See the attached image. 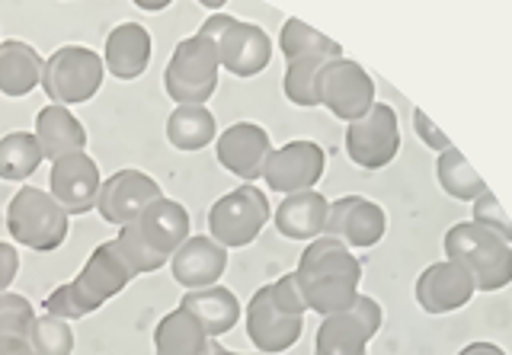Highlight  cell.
<instances>
[{
	"label": "cell",
	"instance_id": "6da1fadb",
	"mask_svg": "<svg viewBox=\"0 0 512 355\" xmlns=\"http://www.w3.org/2000/svg\"><path fill=\"white\" fill-rule=\"evenodd\" d=\"M186 240H189V212L180 202L160 196L132 224L119 228L116 244L135 276H144V272L164 269Z\"/></svg>",
	"mask_w": 512,
	"mask_h": 355
},
{
	"label": "cell",
	"instance_id": "7a4b0ae2",
	"mask_svg": "<svg viewBox=\"0 0 512 355\" xmlns=\"http://www.w3.org/2000/svg\"><path fill=\"white\" fill-rule=\"evenodd\" d=\"M138 279L132 266L125 263L116 240H103L100 247L90 253V260L80 269V276L68 285L55 288L45 298V314L61 317V320H80L103 308L109 298H116L122 288Z\"/></svg>",
	"mask_w": 512,
	"mask_h": 355
},
{
	"label": "cell",
	"instance_id": "3957f363",
	"mask_svg": "<svg viewBox=\"0 0 512 355\" xmlns=\"http://www.w3.org/2000/svg\"><path fill=\"white\" fill-rule=\"evenodd\" d=\"M68 228H71L68 212L45 189L23 186L10 199L7 231L20 247L36 253H52L68 240Z\"/></svg>",
	"mask_w": 512,
	"mask_h": 355
},
{
	"label": "cell",
	"instance_id": "277c9868",
	"mask_svg": "<svg viewBox=\"0 0 512 355\" xmlns=\"http://www.w3.org/2000/svg\"><path fill=\"white\" fill-rule=\"evenodd\" d=\"M295 276L282 279L279 285H269L256 292L250 301L247 327L250 340L263 352H282L288 349L301 333V308L304 298L295 292Z\"/></svg>",
	"mask_w": 512,
	"mask_h": 355
},
{
	"label": "cell",
	"instance_id": "5b68a950",
	"mask_svg": "<svg viewBox=\"0 0 512 355\" xmlns=\"http://www.w3.org/2000/svg\"><path fill=\"white\" fill-rule=\"evenodd\" d=\"M106 64L87 45H61L42 68V90L55 106H77L93 100L103 87Z\"/></svg>",
	"mask_w": 512,
	"mask_h": 355
},
{
	"label": "cell",
	"instance_id": "8992f818",
	"mask_svg": "<svg viewBox=\"0 0 512 355\" xmlns=\"http://www.w3.org/2000/svg\"><path fill=\"white\" fill-rule=\"evenodd\" d=\"M218 48L212 39L192 36L173 48L164 71V87L176 106H202L218 84Z\"/></svg>",
	"mask_w": 512,
	"mask_h": 355
},
{
	"label": "cell",
	"instance_id": "52a82bcc",
	"mask_svg": "<svg viewBox=\"0 0 512 355\" xmlns=\"http://www.w3.org/2000/svg\"><path fill=\"white\" fill-rule=\"evenodd\" d=\"M295 279L304 285V304H311L314 311H333L346 301V288L356 279V266L349 256L333 247L330 240L314 244L301 260V272Z\"/></svg>",
	"mask_w": 512,
	"mask_h": 355
},
{
	"label": "cell",
	"instance_id": "ba28073f",
	"mask_svg": "<svg viewBox=\"0 0 512 355\" xmlns=\"http://www.w3.org/2000/svg\"><path fill=\"white\" fill-rule=\"evenodd\" d=\"M199 36L212 39L218 48V61L237 77H253L256 71L266 68L269 61V42L256 26H247L231 16H212Z\"/></svg>",
	"mask_w": 512,
	"mask_h": 355
},
{
	"label": "cell",
	"instance_id": "9c48e42d",
	"mask_svg": "<svg viewBox=\"0 0 512 355\" xmlns=\"http://www.w3.org/2000/svg\"><path fill=\"white\" fill-rule=\"evenodd\" d=\"M266 199L263 192H256L250 186L234 189L231 196H224L215 202L212 215H208V228H212V237L224 247H244L260 234V228L266 224Z\"/></svg>",
	"mask_w": 512,
	"mask_h": 355
},
{
	"label": "cell",
	"instance_id": "30bf717a",
	"mask_svg": "<svg viewBox=\"0 0 512 355\" xmlns=\"http://www.w3.org/2000/svg\"><path fill=\"white\" fill-rule=\"evenodd\" d=\"M157 199H160V186L154 176L141 170H119L103 180L100 196H96V212H100L103 221L125 228V224H132Z\"/></svg>",
	"mask_w": 512,
	"mask_h": 355
},
{
	"label": "cell",
	"instance_id": "8fae6325",
	"mask_svg": "<svg viewBox=\"0 0 512 355\" xmlns=\"http://www.w3.org/2000/svg\"><path fill=\"white\" fill-rule=\"evenodd\" d=\"M48 186H52V196L64 212L71 215H87L96 208V196H100V186H103V176L96 160L90 154H68L52 164V176H48Z\"/></svg>",
	"mask_w": 512,
	"mask_h": 355
},
{
	"label": "cell",
	"instance_id": "7c38bea8",
	"mask_svg": "<svg viewBox=\"0 0 512 355\" xmlns=\"http://www.w3.org/2000/svg\"><path fill=\"white\" fill-rule=\"evenodd\" d=\"M151 52H154V39L148 29L141 23H119L106 36V48H103L106 74L119 80H138L148 71Z\"/></svg>",
	"mask_w": 512,
	"mask_h": 355
},
{
	"label": "cell",
	"instance_id": "4fadbf2b",
	"mask_svg": "<svg viewBox=\"0 0 512 355\" xmlns=\"http://www.w3.org/2000/svg\"><path fill=\"white\" fill-rule=\"evenodd\" d=\"M173 279L186 285L189 292L199 288H212L215 279H221L224 266H228V253L212 237H189L186 244L173 253Z\"/></svg>",
	"mask_w": 512,
	"mask_h": 355
},
{
	"label": "cell",
	"instance_id": "5bb4252c",
	"mask_svg": "<svg viewBox=\"0 0 512 355\" xmlns=\"http://www.w3.org/2000/svg\"><path fill=\"white\" fill-rule=\"evenodd\" d=\"M36 141L42 148L45 160H61L68 154H80L87 148V128L74 119V112L68 106H55L48 103L39 116H36Z\"/></svg>",
	"mask_w": 512,
	"mask_h": 355
},
{
	"label": "cell",
	"instance_id": "9a60e30c",
	"mask_svg": "<svg viewBox=\"0 0 512 355\" xmlns=\"http://www.w3.org/2000/svg\"><path fill=\"white\" fill-rule=\"evenodd\" d=\"M269 151V141L263 128H256L253 122H240L234 128H228L221 138H218V160L221 167H228L237 176H260L263 170V157Z\"/></svg>",
	"mask_w": 512,
	"mask_h": 355
},
{
	"label": "cell",
	"instance_id": "2e32d148",
	"mask_svg": "<svg viewBox=\"0 0 512 355\" xmlns=\"http://www.w3.org/2000/svg\"><path fill=\"white\" fill-rule=\"evenodd\" d=\"M42 55L29 42L20 39H4L0 42V93L10 100L32 93L42 84Z\"/></svg>",
	"mask_w": 512,
	"mask_h": 355
},
{
	"label": "cell",
	"instance_id": "e0dca14e",
	"mask_svg": "<svg viewBox=\"0 0 512 355\" xmlns=\"http://www.w3.org/2000/svg\"><path fill=\"white\" fill-rule=\"evenodd\" d=\"M320 167H324V154L314 144H288V148L276 151L266 164V180L272 189H301L317 180Z\"/></svg>",
	"mask_w": 512,
	"mask_h": 355
},
{
	"label": "cell",
	"instance_id": "ac0fdd59",
	"mask_svg": "<svg viewBox=\"0 0 512 355\" xmlns=\"http://www.w3.org/2000/svg\"><path fill=\"white\" fill-rule=\"evenodd\" d=\"M212 340L183 308L170 311L154 330V355H212Z\"/></svg>",
	"mask_w": 512,
	"mask_h": 355
},
{
	"label": "cell",
	"instance_id": "d6986e66",
	"mask_svg": "<svg viewBox=\"0 0 512 355\" xmlns=\"http://www.w3.org/2000/svg\"><path fill=\"white\" fill-rule=\"evenodd\" d=\"M180 308L186 314H192L199 320V327L208 333V336H221V333H228L234 324H237V298L228 292V288H199V292H189L183 301H180Z\"/></svg>",
	"mask_w": 512,
	"mask_h": 355
},
{
	"label": "cell",
	"instance_id": "ffe728a7",
	"mask_svg": "<svg viewBox=\"0 0 512 355\" xmlns=\"http://www.w3.org/2000/svg\"><path fill=\"white\" fill-rule=\"evenodd\" d=\"M215 138V119L205 106H176L167 119V141L176 151H199Z\"/></svg>",
	"mask_w": 512,
	"mask_h": 355
},
{
	"label": "cell",
	"instance_id": "44dd1931",
	"mask_svg": "<svg viewBox=\"0 0 512 355\" xmlns=\"http://www.w3.org/2000/svg\"><path fill=\"white\" fill-rule=\"evenodd\" d=\"M42 148L32 132H10L0 138V180L20 183L42 164Z\"/></svg>",
	"mask_w": 512,
	"mask_h": 355
},
{
	"label": "cell",
	"instance_id": "7402d4cb",
	"mask_svg": "<svg viewBox=\"0 0 512 355\" xmlns=\"http://www.w3.org/2000/svg\"><path fill=\"white\" fill-rule=\"evenodd\" d=\"M324 199L320 196H295L279 208V231L285 237H311L324 224Z\"/></svg>",
	"mask_w": 512,
	"mask_h": 355
},
{
	"label": "cell",
	"instance_id": "603a6c76",
	"mask_svg": "<svg viewBox=\"0 0 512 355\" xmlns=\"http://www.w3.org/2000/svg\"><path fill=\"white\" fill-rule=\"evenodd\" d=\"M29 346H32V355H71L74 352V330L68 320L61 317H36V324H32V333H29Z\"/></svg>",
	"mask_w": 512,
	"mask_h": 355
},
{
	"label": "cell",
	"instance_id": "cb8c5ba5",
	"mask_svg": "<svg viewBox=\"0 0 512 355\" xmlns=\"http://www.w3.org/2000/svg\"><path fill=\"white\" fill-rule=\"evenodd\" d=\"M282 45L288 61L295 58H320V55H336V45H330L327 39H320L317 32L304 29L298 20H288L285 32H282Z\"/></svg>",
	"mask_w": 512,
	"mask_h": 355
},
{
	"label": "cell",
	"instance_id": "d4e9b609",
	"mask_svg": "<svg viewBox=\"0 0 512 355\" xmlns=\"http://www.w3.org/2000/svg\"><path fill=\"white\" fill-rule=\"evenodd\" d=\"M36 324V311L23 295H0V336H29Z\"/></svg>",
	"mask_w": 512,
	"mask_h": 355
},
{
	"label": "cell",
	"instance_id": "484cf974",
	"mask_svg": "<svg viewBox=\"0 0 512 355\" xmlns=\"http://www.w3.org/2000/svg\"><path fill=\"white\" fill-rule=\"evenodd\" d=\"M16 272H20V253H16L13 244H0V295L10 288Z\"/></svg>",
	"mask_w": 512,
	"mask_h": 355
},
{
	"label": "cell",
	"instance_id": "4316f807",
	"mask_svg": "<svg viewBox=\"0 0 512 355\" xmlns=\"http://www.w3.org/2000/svg\"><path fill=\"white\" fill-rule=\"evenodd\" d=\"M0 355H32L29 336H0Z\"/></svg>",
	"mask_w": 512,
	"mask_h": 355
},
{
	"label": "cell",
	"instance_id": "83f0119b",
	"mask_svg": "<svg viewBox=\"0 0 512 355\" xmlns=\"http://www.w3.org/2000/svg\"><path fill=\"white\" fill-rule=\"evenodd\" d=\"M212 355H237V352H228V349H221V346H212Z\"/></svg>",
	"mask_w": 512,
	"mask_h": 355
}]
</instances>
